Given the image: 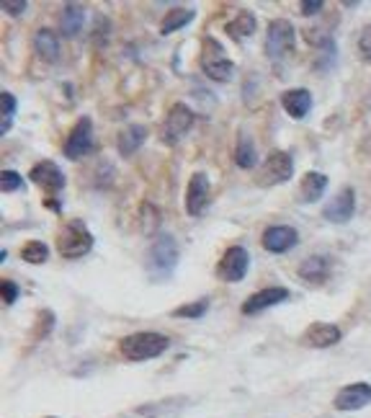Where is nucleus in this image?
Here are the masks:
<instances>
[{
  "label": "nucleus",
  "mask_w": 371,
  "mask_h": 418,
  "mask_svg": "<svg viewBox=\"0 0 371 418\" xmlns=\"http://www.w3.org/2000/svg\"><path fill=\"white\" fill-rule=\"evenodd\" d=\"M178 258H181V251H178L176 238L168 235V232H160L152 240L150 251H147V276H150V282H168L173 271H176Z\"/></svg>",
  "instance_id": "nucleus-1"
},
{
  "label": "nucleus",
  "mask_w": 371,
  "mask_h": 418,
  "mask_svg": "<svg viewBox=\"0 0 371 418\" xmlns=\"http://www.w3.org/2000/svg\"><path fill=\"white\" fill-rule=\"evenodd\" d=\"M170 349V338L165 333L158 331H137L129 333L119 341L121 357L129 361H147V359H158Z\"/></svg>",
  "instance_id": "nucleus-2"
},
{
  "label": "nucleus",
  "mask_w": 371,
  "mask_h": 418,
  "mask_svg": "<svg viewBox=\"0 0 371 418\" xmlns=\"http://www.w3.org/2000/svg\"><path fill=\"white\" fill-rule=\"evenodd\" d=\"M93 232L83 220L65 222L57 232V251L65 261H77V258L88 256L93 251Z\"/></svg>",
  "instance_id": "nucleus-3"
},
{
  "label": "nucleus",
  "mask_w": 371,
  "mask_h": 418,
  "mask_svg": "<svg viewBox=\"0 0 371 418\" xmlns=\"http://www.w3.org/2000/svg\"><path fill=\"white\" fill-rule=\"evenodd\" d=\"M199 68L206 77L211 80H220V83H227L235 75V62L227 57V52L217 39L206 36L202 44V57H199Z\"/></svg>",
  "instance_id": "nucleus-4"
},
{
  "label": "nucleus",
  "mask_w": 371,
  "mask_h": 418,
  "mask_svg": "<svg viewBox=\"0 0 371 418\" xmlns=\"http://www.w3.org/2000/svg\"><path fill=\"white\" fill-rule=\"evenodd\" d=\"M296 47V29L287 18H273L266 31V42H263V52L266 57L273 62L284 60L289 52H294Z\"/></svg>",
  "instance_id": "nucleus-5"
},
{
  "label": "nucleus",
  "mask_w": 371,
  "mask_h": 418,
  "mask_svg": "<svg viewBox=\"0 0 371 418\" xmlns=\"http://www.w3.org/2000/svg\"><path fill=\"white\" fill-rule=\"evenodd\" d=\"M292 176H294V158L284 150H273L258 171V184L261 186H278V184H287Z\"/></svg>",
  "instance_id": "nucleus-6"
},
{
  "label": "nucleus",
  "mask_w": 371,
  "mask_h": 418,
  "mask_svg": "<svg viewBox=\"0 0 371 418\" xmlns=\"http://www.w3.org/2000/svg\"><path fill=\"white\" fill-rule=\"evenodd\" d=\"M250 269V253L243 246H232L225 251V256L217 264V279L225 284H237L248 276Z\"/></svg>",
  "instance_id": "nucleus-7"
},
{
  "label": "nucleus",
  "mask_w": 371,
  "mask_h": 418,
  "mask_svg": "<svg viewBox=\"0 0 371 418\" xmlns=\"http://www.w3.org/2000/svg\"><path fill=\"white\" fill-rule=\"evenodd\" d=\"M194 111L188 109L186 103H173L168 111V117L162 121V142H168V145H176L181 142L186 135H188V129L194 127Z\"/></svg>",
  "instance_id": "nucleus-8"
},
{
  "label": "nucleus",
  "mask_w": 371,
  "mask_h": 418,
  "mask_svg": "<svg viewBox=\"0 0 371 418\" xmlns=\"http://www.w3.org/2000/svg\"><path fill=\"white\" fill-rule=\"evenodd\" d=\"M93 145H96V140H93V119L91 117H80L75 121V127L70 129L62 153L70 161H80L88 153H93Z\"/></svg>",
  "instance_id": "nucleus-9"
},
{
  "label": "nucleus",
  "mask_w": 371,
  "mask_h": 418,
  "mask_svg": "<svg viewBox=\"0 0 371 418\" xmlns=\"http://www.w3.org/2000/svg\"><path fill=\"white\" fill-rule=\"evenodd\" d=\"M209 194H211L209 176L204 171L194 173L191 181H188V186H186V212L191 214V217H202L211 202Z\"/></svg>",
  "instance_id": "nucleus-10"
},
{
  "label": "nucleus",
  "mask_w": 371,
  "mask_h": 418,
  "mask_svg": "<svg viewBox=\"0 0 371 418\" xmlns=\"http://www.w3.org/2000/svg\"><path fill=\"white\" fill-rule=\"evenodd\" d=\"M356 214V191L351 186L340 188V194L335 199H330L328 204L322 207V220L333 222V225H346L354 220Z\"/></svg>",
  "instance_id": "nucleus-11"
},
{
  "label": "nucleus",
  "mask_w": 371,
  "mask_h": 418,
  "mask_svg": "<svg viewBox=\"0 0 371 418\" xmlns=\"http://www.w3.org/2000/svg\"><path fill=\"white\" fill-rule=\"evenodd\" d=\"M29 179L34 181L36 186H42L47 194H59L62 188L68 186V179L54 161H42L36 163L34 168L29 171Z\"/></svg>",
  "instance_id": "nucleus-12"
},
{
  "label": "nucleus",
  "mask_w": 371,
  "mask_h": 418,
  "mask_svg": "<svg viewBox=\"0 0 371 418\" xmlns=\"http://www.w3.org/2000/svg\"><path fill=\"white\" fill-rule=\"evenodd\" d=\"M261 243L268 253H276V256L278 253H289L299 243V232L292 225H271V227L263 230Z\"/></svg>",
  "instance_id": "nucleus-13"
},
{
  "label": "nucleus",
  "mask_w": 371,
  "mask_h": 418,
  "mask_svg": "<svg viewBox=\"0 0 371 418\" xmlns=\"http://www.w3.org/2000/svg\"><path fill=\"white\" fill-rule=\"evenodd\" d=\"M292 297L289 294L287 287H266V290L255 292V294H250V297L243 302V315H261L263 310L268 308H276V305H281V302H287V299Z\"/></svg>",
  "instance_id": "nucleus-14"
},
{
  "label": "nucleus",
  "mask_w": 371,
  "mask_h": 418,
  "mask_svg": "<svg viewBox=\"0 0 371 418\" xmlns=\"http://www.w3.org/2000/svg\"><path fill=\"white\" fill-rule=\"evenodd\" d=\"M340 338H343V333H340V328H338V325L317 320V323H312L310 328H307V331L302 333L299 343H302V346H307V349H330V346L340 343Z\"/></svg>",
  "instance_id": "nucleus-15"
},
{
  "label": "nucleus",
  "mask_w": 371,
  "mask_h": 418,
  "mask_svg": "<svg viewBox=\"0 0 371 418\" xmlns=\"http://www.w3.org/2000/svg\"><path fill=\"white\" fill-rule=\"evenodd\" d=\"M371 403V385L369 382H354L346 385L340 393L335 395V410H343V413H351V410H361Z\"/></svg>",
  "instance_id": "nucleus-16"
},
{
  "label": "nucleus",
  "mask_w": 371,
  "mask_h": 418,
  "mask_svg": "<svg viewBox=\"0 0 371 418\" xmlns=\"http://www.w3.org/2000/svg\"><path fill=\"white\" fill-rule=\"evenodd\" d=\"M281 106L287 111L292 119H304L315 106V98L307 88H292L281 94Z\"/></svg>",
  "instance_id": "nucleus-17"
},
{
  "label": "nucleus",
  "mask_w": 371,
  "mask_h": 418,
  "mask_svg": "<svg viewBox=\"0 0 371 418\" xmlns=\"http://www.w3.org/2000/svg\"><path fill=\"white\" fill-rule=\"evenodd\" d=\"M330 271H333V258L330 256H310L299 264V279H304L307 284L328 282Z\"/></svg>",
  "instance_id": "nucleus-18"
},
{
  "label": "nucleus",
  "mask_w": 371,
  "mask_h": 418,
  "mask_svg": "<svg viewBox=\"0 0 371 418\" xmlns=\"http://www.w3.org/2000/svg\"><path fill=\"white\" fill-rule=\"evenodd\" d=\"M147 127L144 124H129L127 129H121L116 137V150L119 155H124V158H129V155H135L139 147L144 145V140H147Z\"/></svg>",
  "instance_id": "nucleus-19"
},
{
  "label": "nucleus",
  "mask_w": 371,
  "mask_h": 418,
  "mask_svg": "<svg viewBox=\"0 0 371 418\" xmlns=\"http://www.w3.org/2000/svg\"><path fill=\"white\" fill-rule=\"evenodd\" d=\"M34 52L42 57L44 62H59V54H62V47H59V36L50 29H39L34 34Z\"/></svg>",
  "instance_id": "nucleus-20"
},
{
  "label": "nucleus",
  "mask_w": 371,
  "mask_h": 418,
  "mask_svg": "<svg viewBox=\"0 0 371 418\" xmlns=\"http://www.w3.org/2000/svg\"><path fill=\"white\" fill-rule=\"evenodd\" d=\"M85 21H88V13H85L83 6L68 3L62 8V16H59V31H62V36H77L83 31Z\"/></svg>",
  "instance_id": "nucleus-21"
},
{
  "label": "nucleus",
  "mask_w": 371,
  "mask_h": 418,
  "mask_svg": "<svg viewBox=\"0 0 371 418\" xmlns=\"http://www.w3.org/2000/svg\"><path fill=\"white\" fill-rule=\"evenodd\" d=\"M325 191H328V176H325V173L320 171L304 173L302 184H299V197H302V202L312 204V202L325 197Z\"/></svg>",
  "instance_id": "nucleus-22"
},
{
  "label": "nucleus",
  "mask_w": 371,
  "mask_h": 418,
  "mask_svg": "<svg viewBox=\"0 0 371 418\" xmlns=\"http://www.w3.org/2000/svg\"><path fill=\"white\" fill-rule=\"evenodd\" d=\"M235 163L237 168H243V171H253L255 165H258V150H255V142L250 135H240L237 137V145H235Z\"/></svg>",
  "instance_id": "nucleus-23"
},
{
  "label": "nucleus",
  "mask_w": 371,
  "mask_h": 418,
  "mask_svg": "<svg viewBox=\"0 0 371 418\" xmlns=\"http://www.w3.org/2000/svg\"><path fill=\"white\" fill-rule=\"evenodd\" d=\"M255 29H258V18L250 13V10H240L227 26H225V31H227L232 39H248V36L255 34Z\"/></svg>",
  "instance_id": "nucleus-24"
},
{
  "label": "nucleus",
  "mask_w": 371,
  "mask_h": 418,
  "mask_svg": "<svg viewBox=\"0 0 371 418\" xmlns=\"http://www.w3.org/2000/svg\"><path fill=\"white\" fill-rule=\"evenodd\" d=\"M194 18H196L194 8H173V10H168V13L162 16V21H160V34L170 36L173 31H178V29H183V26L191 24Z\"/></svg>",
  "instance_id": "nucleus-25"
},
{
  "label": "nucleus",
  "mask_w": 371,
  "mask_h": 418,
  "mask_svg": "<svg viewBox=\"0 0 371 418\" xmlns=\"http://www.w3.org/2000/svg\"><path fill=\"white\" fill-rule=\"evenodd\" d=\"M16 96L8 94V91H3L0 94V137H6L13 127V119H16Z\"/></svg>",
  "instance_id": "nucleus-26"
},
{
  "label": "nucleus",
  "mask_w": 371,
  "mask_h": 418,
  "mask_svg": "<svg viewBox=\"0 0 371 418\" xmlns=\"http://www.w3.org/2000/svg\"><path fill=\"white\" fill-rule=\"evenodd\" d=\"M21 258H24L26 264L42 266L50 261V248H47V243H42V240H29V243L21 248Z\"/></svg>",
  "instance_id": "nucleus-27"
},
{
  "label": "nucleus",
  "mask_w": 371,
  "mask_h": 418,
  "mask_svg": "<svg viewBox=\"0 0 371 418\" xmlns=\"http://www.w3.org/2000/svg\"><path fill=\"white\" fill-rule=\"evenodd\" d=\"M206 310H209V297H202L196 299V302H186L181 308L173 310V318H191V320H199V318L206 315Z\"/></svg>",
  "instance_id": "nucleus-28"
},
{
  "label": "nucleus",
  "mask_w": 371,
  "mask_h": 418,
  "mask_svg": "<svg viewBox=\"0 0 371 418\" xmlns=\"http://www.w3.org/2000/svg\"><path fill=\"white\" fill-rule=\"evenodd\" d=\"M54 323H57V318H54L52 310H47V308L39 310V313H36V320H34V338L36 341L47 338V336L54 331Z\"/></svg>",
  "instance_id": "nucleus-29"
},
{
  "label": "nucleus",
  "mask_w": 371,
  "mask_h": 418,
  "mask_svg": "<svg viewBox=\"0 0 371 418\" xmlns=\"http://www.w3.org/2000/svg\"><path fill=\"white\" fill-rule=\"evenodd\" d=\"M21 186H24V179H21L18 171L0 173V191H3V194H13V191H18Z\"/></svg>",
  "instance_id": "nucleus-30"
},
{
  "label": "nucleus",
  "mask_w": 371,
  "mask_h": 418,
  "mask_svg": "<svg viewBox=\"0 0 371 418\" xmlns=\"http://www.w3.org/2000/svg\"><path fill=\"white\" fill-rule=\"evenodd\" d=\"M158 225H160V214H158V209L144 202L142 204V230L150 235V232L158 230Z\"/></svg>",
  "instance_id": "nucleus-31"
},
{
  "label": "nucleus",
  "mask_w": 371,
  "mask_h": 418,
  "mask_svg": "<svg viewBox=\"0 0 371 418\" xmlns=\"http://www.w3.org/2000/svg\"><path fill=\"white\" fill-rule=\"evenodd\" d=\"M18 294H21V290H18L16 282H10V279H3L0 282V297H3V305H13L18 299Z\"/></svg>",
  "instance_id": "nucleus-32"
},
{
  "label": "nucleus",
  "mask_w": 371,
  "mask_h": 418,
  "mask_svg": "<svg viewBox=\"0 0 371 418\" xmlns=\"http://www.w3.org/2000/svg\"><path fill=\"white\" fill-rule=\"evenodd\" d=\"M0 8H3V13H8V16H21V13L29 10V3L26 0H3Z\"/></svg>",
  "instance_id": "nucleus-33"
},
{
  "label": "nucleus",
  "mask_w": 371,
  "mask_h": 418,
  "mask_svg": "<svg viewBox=\"0 0 371 418\" xmlns=\"http://www.w3.org/2000/svg\"><path fill=\"white\" fill-rule=\"evenodd\" d=\"M322 8H325L322 0H302L299 3V13L302 16H317V13H322Z\"/></svg>",
  "instance_id": "nucleus-34"
},
{
  "label": "nucleus",
  "mask_w": 371,
  "mask_h": 418,
  "mask_svg": "<svg viewBox=\"0 0 371 418\" xmlns=\"http://www.w3.org/2000/svg\"><path fill=\"white\" fill-rule=\"evenodd\" d=\"M109 31H111V24L106 21V18H98V26L93 29V42L96 44H103L106 39H109Z\"/></svg>",
  "instance_id": "nucleus-35"
},
{
  "label": "nucleus",
  "mask_w": 371,
  "mask_h": 418,
  "mask_svg": "<svg viewBox=\"0 0 371 418\" xmlns=\"http://www.w3.org/2000/svg\"><path fill=\"white\" fill-rule=\"evenodd\" d=\"M358 50H361L363 57L371 60V24H366L361 29V36H358Z\"/></svg>",
  "instance_id": "nucleus-36"
}]
</instances>
